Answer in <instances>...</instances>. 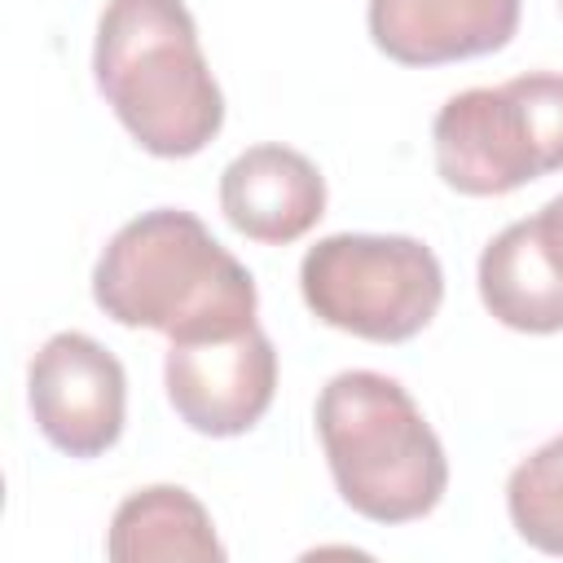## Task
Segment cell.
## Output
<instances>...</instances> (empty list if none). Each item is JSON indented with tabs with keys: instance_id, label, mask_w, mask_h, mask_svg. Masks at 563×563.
<instances>
[{
	"instance_id": "8992f818",
	"label": "cell",
	"mask_w": 563,
	"mask_h": 563,
	"mask_svg": "<svg viewBox=\"0 0 563 563\" xmlns=\"http://www.w3.org/2000/svg\"><path fill=\"white\" fill-rule=\"evenodd\" d=\"M26 405L40 435L66 457H101L123 435L128 374L84 330L44 339L26 369Z\"/></svg>"
},
{
	"instance_id": "6da1fadb",
	"label": "cell",
	"mask_w": 563,
	"mask_h": 563,
	"mask_svg": "<svg viewBox=\"0 0 563 563\" xmlns=\"http://www.w3.org/2000/svg\"><path fill=\"white\" fill-rule=\"evenodd\" d=\"M97 308L128 330H158L172 343L216 339L255 325V277L185 207H154L128 220L92 264Z\"/></svg>"
},
{
	"instance_id": "7a4b0ae2",
	"label": "cell",
	"mask_w": 563,
	"mask_h": 563,
	"mask_svg": "<svg viewBox=\"0 0 563 563\" xmlns=\"http://www.w3.org/2000/svg\"><path fill=\"white\" fill-rule=\"evenodd\" d=\"M92 79L123 132L154 158H194L224 128V92L185 0H106Z\"/></svg>"
},
{
	"instance_id": "9c48e42d",
	"label": "cell",
	"mask_w": 563,
	"mask_h": 563,
	"mask_svg": "<svg viewBox=\"0 0 563 563\" xmlns=\"http://www.w3.org/2000/svg\"><path fill=\"white\" fill-rule=\"evenodd\" d=\"M369 40L400 66L488 57L519 31V0H369Z\"/></svg>"
},
{
	"instance_id": "52a82bcc",
	"label": "cell",
	"mask_w": 563,
	"mask_h": 563,
	"mask_svg": "<svg viewBox=\"0 0 563 563\" xmlns=\"http://www.w3.org/2000/svg\"><path fill=\"white\" fill-rule=\"evenodd\" d=\"M163 387L176 418L211 440L246 435L273 405L277 347L255 325L216 339H180L167 347Z\"/></svg>"
},
{
	"instance_id": "3957f363",
	"label": "cell",
	"mask_w": 563,
	"mask_h": 563,
	"mask_svg": "<svg viewBox=\"0 0 563 563\" xmlns=\"http://www.w3.org/2000/svg\"><path fill=\"white\" fill-rule=\"evenodd\" d=\"M317 435L330 479L361 519L413 523L449 488V457L400 378L343 369L317 396Z\"/></svg>"
},
{
	"instance_id": "5bb4252c",
	"label": "cell",
	"mask_w": 563,
	"mask_h": 563,
	"mask_svg": "<svg viewBox=\"0 0 563 563\" xmlns=\"http://www.w3.org/2000/svg\"><path fill=\"white\" fill-rule=\"evenodd\" d=\"M559 9H563V0H559Z\"/></svg>"
},
{
	"instance_id": "30bf717a",
	"label": "cell",
	"mask_w": 563,
	"mask_h": 563,
	"mask_svg": "<svg viewBox=\"0 0 563 563\" xmlns=\"http://www.w3.org/2000/svg\"><path fill=\"white\" fill-rule=\"evenodd\" d=\"M479 299L506 330L554 334L563 330V255L545 242L537 216L506 224L479 255Z\"/></svg>"
},
{
	"instance_id": "ba28073f",
	"label": "cell",
	"mask_w": 563,
	"mask_h": 563,
	"mask_svg": "<svg viewBox=\"0 0 563 563\" xmlns=\"http://www.w3.org/2000/svg\"><path fill=\"white\" fill-rule=\"evenodd\" d=\"M220 211L242 238L290 246L325 216V176L308 154L264 141L220 172Z\"/></svg>"
},
{
	"instance_id": "7c38bea8",
	"label": "cell",
	"mask_w": 563,
	"mask_h": 563,
	"mask_svg": "<svg viewBox=\"0 0 563 563\" xmlns=\"http://www.w3.org/2000/svg\"><path fill=\"white\" fill-rule=\"evenodd\" d=\"M506 510L515 532L541 550L563 554V431L532 449L506 479Z\"/></svg>"
},
{
	"instance_id": "8fae6325",
	"label": "cell",
	"mask_w": 563,
	"mask_h": 563,
	"mask_svg": "<svg viewBox=\"0 0 563 563\" xmlns=\"http://www.w3.org/2000/svg\"><path fill=\"white\" fill-rule=\"evenodd\" d=\"M106 554L114 563H220L224 545L207 506L180 484H150L119 501Z\"/></svg>"
},
{
	"instance_id": "4fadbf2b",
	"label": "cell",
	"mask_w": 563,
	"mask_h": 563,
	"mask_svg": "<svg viewBox=\"0 0 563 563\" xmlns=\"http://www.w3.org/2000/svg\"><path fill=\"white\" fill-rule=\"evenodd\" d=\"M537 224H541V233H545V242L563 255V194L559 198H550L541 211H537Z\"/></svg>"
},
{
	"instance_id": "5b68a950",
	"label": "cell",
	"mask_w": 563,
	"mask_h": 563,
	"mask_svg": "<svg viewBox=\"0 0 563 563\" xmlns=\"http://www.w3.org/2000/svg\"><path fill=\"white\" fill-rule=\"evenodd\" d=\"M308 312L369 343H405L431 325L444 299V268L409 233H330L299 264Z\"/></svg>"
},
{
	"instance_id": "277c9868",
	"label": "cell",
	"mask_w": 563,
	"mask_h": 563,
	"mask_svg": "<svg viewBox=\"0 0 563 563\" xmlns=\"http://www.w3.org/2000/svg\"><path fill=\"white\" fill-rule=\"evenodd\" d=\"M435 172L466 198L515 194L563 167V75L528 70L497 88L453 92L435 123Z\"/></svg>"
}]
</instances>
